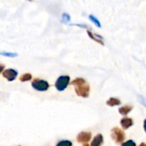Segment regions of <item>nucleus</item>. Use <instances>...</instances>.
I'll return each mask as SVG.
<instances>
[{
  "mask_svg": "<svg viewBox=\"0 0 146 146\" xmlns=\"http://www.w3.org/2000/svg\"><path fill=\"white\" fill-rule=\"evenodd\" d=\"M139 146H146V144L145 143H141Z\"/></svg>",
  "mask_w": 146,
  "mask_h": 146,
  "instance_id": "nucleus-21",
  "label": "nucleus"
},
{
  "mask_svg": "<svg viewBox=\"0 0 146 146\" xmlns=\"http://www.w3.org/2000/svg\"><path fill=\"white\" fill-rule=\"evenodd\" d=\"M121 102L119 99L115 98H111L106 101V104L109 106L113 107V106H119L121 105Z\"/></svg>",
  "mask_w": 146,
  "mask_h": 146,
  "instance_id": "nucleus-11",
  "label": "nucleus"
},
{
  "mask_svg": "<svg viewBox=\"0 0 146 146\" xmlns=\"http://www.w3.org/2000/svg\"><path fill=\"white\" fill-rule=\"evenodd\" d=\"M31 86L34 89L38 91H47L49 88V84L46 81L39 79V78H35L31 83Z\"/></svg>",
  "mask_w": 146,
  "mask_h": 146,
  "instance_id": "nucleus-3",
  "label": "nucleus"
},
{
  "mask_svg": "<svg viewBox=\"0 0 146 146\" xmlns=\"http://www.w3.org/2000/svg\"><path fill=\"white\" fill-rule=\"evenodd\" d=\"M29 1H31V0H29Z\"/></svg>",
  "mask_w": 146,
  "mask_h": 146,
  "instance_id": "nucleus-23",
  "label": "nucleus"
},
{
  "mask_svg": "<svg viewBox=\"0 0 146 146\" xmlns=\"http://www.w3.org/2000/svg\"><path fill=\"white\" fill-rule=\"evenodd\" d=\"M72 25H74V26H77V27H81V28H83V29H88L89 27H88L87 25H86V24H72Z\"/></svg>",
  "mask_w": 146,
  "mask_h": 146,
  "instance_id": "nucleus-19",
  "label": "nucleus"
},
{
  "mask_svg": "<svg viewBox=\"0 0 146 146\" xmlns=\"http://www.w3.org/2000/svg\"><path fill=\"white\" fill-rule=\"evenodd\" d=\"M32 78V76L31 75V74L29 73H27V74H24L20 77V81H22V82H25V81H30V80Z\"/></svg>",
  "mask_w": 146,
  "mask_h": 146,
  "instance_id": "nucleus-16",
  "label": "nucleus"
},
{
  "mask_svg": "<svg viewBox=\"0 0 146 146\" xmlns=\"http://www.w3.org/2000/svg\"><path fill=\"white\" fill-rule=\"evenodd\" d=\"M121 146H136V144L133 140H129V141L123 143Z\"/></svg>",
  "mask_w": 146,
  "mask_h": 146,
  "instance_id": "nucleus-18",
  "label": "nucleus"
},
{
  "mask_svg": "<svg viewBox=\"0 0 146 146\" xmlns=\"http://www.w3.org/2000/svg\"><path fill=\"white\" fill-rule=\"evenodd\" d=\"M88 18H89V19L91 20V21H92V22L94 23V24H95L97 27H98V28H101V22H100L99 20H98V19L95 17V16H94L93 14H91V15H89Z\"/></svg>",
  "mask_w": 146,
  "mask_h": 146,
  "instance_id": "nucleus-13",
  "label": "nucleus"
},
{
  "mask_svg": "<svg viewBox=\"0 0 146 146\" xmlns=\"http://www.w3.org/2000/svg\"><path fill=\"white\" fill-rule=\"evenodd\" d=\"M86 81L82 78H76V79H74V81H71V85H74L75 86H79L83 85V84H85Z\"/></svg>",
  "mask_w": 146,
  "mask_h": 146,
  "instance_id": "nucleus-12",
  "label": "nucleus"
},
{
  "mask_svg": "<svg viewBox=\"0 0 146 146\" xmlns=\"http://www.w3.org/2000/svg\"><path fill=\"white\" fill-rule=\"evenodd\" d=\"M103 143H104V137L101 134H98L93 139L91 146H101Z\"/></svg>",
  "mask_w": 146,
  "mask_h": 146,
  "instance_id": "nucleus-9",
  "label": "nucleus"
},
{
  "mask_svg": "<svg viewBox=\"0 0 146 146\" xmlns=\"http://www.w3.org/2000/svg\"><path fill=\"white\" fill-rule=\"evenodd\" d=\"M132 109H133L132 106L126 105V106H124L121 107V108L118 109V111H119V113L121 114V115H126L127 114L129 113L132 111Z\"/></svg>",
  "mask_w": 146,
  "mask_h": 146,
  "instance_id": "nucleus-10",
  "label": "nucleus"
},
{
  "mask_svg": "<svg viewBox=\"0 0 146 146\" xmlns=\"http://www.w3.org/2000/svg\"><path fill=\"white\" fill-rule=\"evenodd\" d=\"M111 138L116 143H121L125 138V134L121 129L115 127L111 130Z\"/></svg>",
  "mask_w": 146,
  "mask_h": 146,
  "instance_id": "nucleus-1",
  "label": "nucleus"
},
{
  "mask_svg": "<svg viewBox=\"0 0 146 146\" xmlns=\"http://www.w3.org/2000/svg\"><path fill=\"white\" fill-rule=\"evenodd\" d=\"M4 66L3 65V64H0V74L2 72L3 70H4Z\"/></svg>",
  "mask_w": 146,
  "mask_h": 146,
  "instance_id": "nucleus-20",
  "label": "nucleus"
},
{
  "mask_svg": "<svg viewBox=\"0 0 146 146\" xmlns=\"http://www.w3.org/2000/svg\"><path fill=\"white\" fill-rule=\"evenodd\" d=\"M56 146H72V143L70 141H67V140H64L57 143Z\"/></svg>",
  "mask_w": 146,
  "mask_h": 146,
  "instance_id": "nucleus-17",
  "label": "nucleus"
},
{
  "mask_svg": "<svg viewBox=\"0 0 146 146\" xmlns=\"http://www.w3.org/2000/svg\"><path fill=\"white\" fill-rule=\"evenodd\" d=\"M70 82V77L68 76H61L58 77L55 84V87L58 91H63L67 88Z\"/></svg>",
  "mask_w": 146,
  "mask_h": 146,
  "instance_id": "nucleus-2",
  "label": "nucleus"
},
{
  "mask_svg": "<svg viewBox=\"0 0 146 146\" xmlns=\"http://www.w3.org/2000/svg\"><path fill=\"white\" fill-rule=\"evenodd\" d=\"M83 146H89V145H88V143H85V144H84V145H83Z\"/></svg>",
  "mask_w": 146,
  "mask_h": 146,
  "instance_id": "nucleus-22",
  "label": "nucleus"
},
{
  "mask_svg": "<svg viewBox=\"0 0 146 146\" xmlns=\"http://www.w3.org/2000/svg\"><path fill=\"white\" fill-rule=\"evenodd\" d=\"M91 133L90 132H81L78 135H77V141L78 143H87L91 140Z\"/></svg>",
  "mask_w": 146,
  "mask_h": 146,
  "instance_id": "nucleus-6",
  "label": "nucleus"
},
{
  "mask_svg": "<svg viewBox=\"0 0 146 146\" xmlns=\"http://www.w3.org/2000/svg\"><path fill=\"white\" fill-rule=\"evenodd\" d=\"M121 125L124 130H127L133 125V121L131 118H123L121 119Z\"/></svg>",
  "mask_w": 146,
  "mask_h": 146,
  "instance_id": "nucleus-8",
  "label": "nucleus"
},
{
  "mask_svg": "<svg viewBox=\"0 0 146 146\" xmlns=\"http://www.w3.org/2000/svg\"><path fill=\"white\" fill-rule=\"evenodd\" d=\"M0 55L3 56L10 57V58H14V57L18 56L17 53H11L7 52V51H1V52H0Z\"/></svg>",
  "mask_w": 146,
  "mask_h": 146,
  "instance_id": "nucleus-14",
  "label": "nucleus"
},
{
  "mask_svg": "<svg viewBox=\"0 0 146 146\" xmlns=\"http://www.w3.org/2000/svg\"><path fill=\"white\" fill-rule=\"evenodd\" d=\"M2 76L7 81H13L17 78V76H18V72L12 68H9V69H6L5 71H3Z\"/></svg>",
  "mask_w": 146,
  "mask_h": 146,
  "instance_id": "nucleus-5",
  "label": "nucleus"
},
{
  "mask_svg": "<svg viewBox=\"0 0 146 146\" xmlns=\"http://www.w3.org/2000/svg\"><path fill=\"white\" fill-rule=\"evenodd\" d=\"M87 33H88V36H89L91 39L94 40V41H96L97 43L101 44L102 46H104V41H103L104 38H103L101 36L98 35V34H94V33H92L91 31H89V30H87Z\"/></svg>",
  "mask_w": 146,
  "mask_h": 146,
  "instance_id": "nucleus-7",
  "label": "nucleus"
},
{
  "mask_svg": "<svg viewBox=\"0 0 146 146\" xmlns=\"http://www.w3.org/2000/svg\"><path fill=\"white\" fill-rule=\"evenodd\" d=\"M70 21H71V17H70L69 14H67V13H64L61 16V21H62V23L66 24L68 22H70Z\"/></svg>",
  "mask_w": 146,
  "mask_h": 146,
  "instance_id": "nucleus-15",
  "label": "nucleus"
},
{
  "mask_svg": "<svg viewBox=\"0 0 146 146\" xmlns=\"http://www.w3.org/2000/svg\"><path fill=\"white\" fill-rule=\"evenodd\" d=\"M76 94L78 96L83 97V98H88L89 96L90 87L88 84H83L79 86L75 87Z\"/></svg>",
  "mask_w": 146,
  "mask_h": 146,
  "instance_id": "nucleus-4",
  "label": "nucleus"
}]
</instances>
